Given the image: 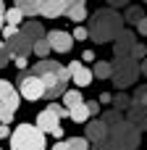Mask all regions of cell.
Listing matches in <instances>:
<instances>
[{
    "mask_svg": "<svg viewBox=\"0 0 147 150\" xmlns=\"http://www.w3.org/2000/svg\"><path fill=\"white\" fill-rule=\"evenodd\" d=\"M5 45H8V50H11V55H29L32 53V47H34V42L18 29L16 34H11L8 40H5Z\"/></svg>",
    "mask_w": 147,
    "mask_h": 150,
    "instance_id": "12",
    "label": "cell"
},
{
    "mask_svg": "<svg viewBox=\"0 0 147 150\" xmlns=\"http://www.w3.org/2000/svg\"><path fill=\"white\" fill-rule=\"evenodd\" d=\"M66 5V16L76 24H82L87 18V0H63Z\"/></svg>",
    "mask_w": 147,
    "mask_h": 150,
    "instance_id": "15",
    "label": "cell"
},
{
    "mask_svg": "<svg viewBox=\"0 0 147 150\" xmlns=\"http://www.w3.org/2000/svg\"><path fill=\"white\" fill-rule=\"evenodd\" d=\"M87 37H89V32H87V26H82V24H79V26L74 29V40H87Z\"/></svg>",
    "mask_w": 147,
    "mask_h": 150,
    "instance_id": "32",
    "label": "cell"
},
{
    "mask_svg": "<svg viewBox=\"0 0 147 150\" xmlns=\"http://www.w3.org/2000/svg\"><path fill=\"white\" fill-rule=\"evenodd\" d=\"M8 140L11 150H45V132L37 124H18Z\"/></svg>",
    "mask_w": 147,
    "mask_h": 150,
    "instance_id": "3",
    "label": "cell"
},
{
    "mask_svg": "<svg viewBox=\"0 0 147 150\" xmlns=\"http://www.w3.org/2000/svg\"><path fill=\"white\" fill-rule=\"evenodd\" d=\"M0 150H3V148H0Z\"/></svg>",
    "mask_w": 147,
    "mask_h": 150,
    "instance_id": "44",
    "label": "cell"
},
{
    "mask_svg": "<svg viewBox=\"0 0 147 150\" xmlns=\"http://www.w3.org/2000/svg\"><path fill=\"white\" fill-rule=\"evenodd\" d=\"M134 100H139L142 105H147V84H139L137 92H134Z\"/></svg>",
    "mask_w": 147,
    "mask_h": 150,
    "instance_id": "31",
    "label": "cell"
},
{
    "mask_svg": "<svg viewBox=\"0 0 147 150\" xmlns=\"http://www.w3.org/2000/svg\"><path fill=\"white\" fill-rule=\"evenodd\" d=\"M89 150H118L110 140H100V142H92V148Z\"/></svg>",
    "mask_w": 147,
    "mask_h": 150,
    "instance_id": "30",
    "label": "cell"
},
{
    "mask_svg": "<svg viewBox=\"0 0 147 150\" xmlns=\"http://www.w3.org/2000/svg\"><path fill=\"white\" fill-rule=\"evenodd\" d=\"M66 13V5L63 0H37V16H45V18H58Z\"/></svg>",
    "mask_w": 147,
    "mask_h": 150,
    "instance_id": "14",
    "label": "cell"
},
{
    "mask_svg": "<svg viewBox=\"0 0 147 150\" xmlns=\"http://www.w3.org/2000/svg\"><path fill=\"white\" fill-rule=\"evenodd\" d=\"M37 127L45 132V134H53V137H63V127H60V119L50 111V108H45V111H39L37 113Z\"/></svg>",
    "mask_w": 147,
    "mask_h": 150,
    "instance_id": "9",
    "label": "cell"
},
{
    "mask_svg": "<svg viewBox=\"0 0 147 150\" xmlns=\"http://www.w3.org/2000/svg\"><path fill=\"white\" fill-rule=\"evenodd\" d=\"M66 145H68V150H87L89 140L87 137H71V140H66Z\"/></svg>",
    "mask_w": 147,
    "mask_h": 150,
    "instance_id": "25",
    "label": "cell"
},
{
    "mask_svg": "<svg viewBox=\"0 0 147 150\" xmlns=\"http://www.w3.org/2000/svg\"><path fill=\"white\" fill-rule=\"evenodd\" d=\"M32 53H37V58H47V53H50V42L42 37V40H37L34 42V47H32Z\"/></svg>",
    "mask_w": 147,
    "mask_h": 150,
    "instance_id": "24",
    "label": "cell"
},
{
    "mask_svg": "<svg viewBox=\"0 0 147 150\" xmlns=\"http://www.w3.org/2000/svg\"><path fill=\"white\" fill-rule=\"evenodd\" d=\"M100 103H113V95H108V92H103V95H100Z\"/></svg>",
    "mask_w": 147,
    "mask_h": 150,
    "instance_id": "41",
    "label": "cell"
},
{
    "mask_svg": "<svg viewBox=\"0 0 147 150\" xmlns=\"http://www.w3.org/2000/svg\"><path fill=\"white\" fill-rule=\"evenodd\" d=\"M126 3H129V0H108V5H110V8H124Z\"/></svg>",
    "mask_w": 147,
    "mask_h": 150,
    "instance_id": "38",
    "label": "cell"
},
{
    "mask_svg": "<svg viewBox=\"0 0 147 150\" xmlns=\"http://www.w3.org/2000/svg\"><path fill=\"white\" fill-rule=\"evenodd\" d=\"M137 29H139V34H142V37H147V16H142V18L137 21Z\"/></svg>",
    "mask_w": 147,
    "mask_h": 150,
    "instance_id": "36",
    "label": "cell"
},
{
    "mask_svg": "<svg viewBox=\"0 0 147 150\" xmlns=\"http://www.w3.org/2000/svg\"><path fill=\"white\" fill-rule=\"evenodd\" d=\"M89 40L97 42V45H105V42H113L121 32H124V16L116 13V8H100L89 16Z\"/></svg>",
    "mask_w": 147,
    "mask_h": 150,
    "instance_id": "2",
    "label": "cell"
},
{
    "mask_svg": "<svg viewBox=\"0 0 147 150\" xmlns=\"http://www.w3.org/2000/svg\"><path fill=\"white\" fill-rule=\"evenodd\" d=\"M129 103H132V98H129V95H124V92H118V95L113 98V108H116V111H126V108H129Z\"/></svg>",
    "mask_w": 147,
    "mask_h": 150,
    "instance_id": "26",
    "label": "cell"
},
{
    "mask_svg": "<svg viewBox=\"0 0 147 150\" xmlns=\"http://www.w3.org/2000/svg\"><path fill=\"white\" fill-rule=\"evenodd\" d=\"M16 108H18V90L8 79H0V124H11Z\"/></svg>",
    "mask_w": 147,
    "mask_h": 150,
    "instance_id": "6",
    "label": "cell"
},
{
    "mask_svg": "<svg viewBox=\"0 0 147 150\" xmlns=\"http://www.w3.org/2000/svg\"><path fill=\"white\" fill-rule=\"evenodd\" d=\"M5 26V5H3V0H0V29Z\"/></svg>",
    "mask_w": 147,
    "mask_h": 150,
    "instance_id": "40",
    "label": "cell"
},
{
    "mask_svg": "<svg viewBox=\"0 0 147 150\" xmlns=\"http://www.w3.org/2000/svg\"><path fill=\"white\" fill-rule=\"evenodd\" d=\"M97 79H110V74H113V63L110 61H100V63H95V71H92Z\"/></svg>",
    "mask_w": 147,
    "mask_h": 150,
    "instance_id": "19",
    "label": "cell"
},
{
    "mask_svg": "<svg viewBox=\"0 0 147 150\" xmlns=\"http://www.w3.org/2000/svg\"><path fill=\"white\" fill-rule=\"evenodd\" d=\"M8 63H11V50L5 42H0V69H5Z\"/></svg>",
    "mask_w": 147,
    "mask_h": 150,
    "instance_id": "28",
    "label": "cell"
},
{
    "mask_svg": "<svg viewBox=\"0 0 147 150\" xmlns=\"http://www.w3.org/2000/svg\"><path fill=\"white\" fill-rule=\"evenodd\" d=\"M21 32L32 40V42H37V40H42L45 37V29H42V21H26L24 26H21Z\"/></svg>",
    "mask_w": 147,
    "mask_h": 150,
    "instance_id": "17",
    "label": "cell"
},
{
    "mask_svg": "<svg viewBox=\"0 0 147 150\" xmlns=\"http://www.w3.org/2000/svg\"><path fill=\"white\" fill-rule=\"evenodd\" d=\"M24 21V11L21 8H11V11H5V24H21Z\"/></svg>",
    "mask_w": 147,
    "mask_h": 150,
    "instance_id": "23",
    "label": "cell"
},
{
    "mask_svg": "<svg viewBox=\"0 0 147 150\" xmlns=\"http://www.w3.org/2000/svg\"><path fill=\"white\" fill-rule=\"evenodd\" d=\"M121 119H124V116H121V111H116V108H113V111H105V116H103V121H105L108 127H113V124H118Z\"/></svg>",
    "mask_w": 147,
    "mask_h": 150,
    "instance_id": "27",
    "label": "cell"
},
{
    "mask_svg": "<svg viewBox=\"0 0 147 150\" xmlns=\"http://www.w3.org/2000/svg\"><path fill=\"white\" fill-rule=\"evenodd\" d=\"M108 140H110L118 150H137L139 142H142V132H139L134 124H129L126 119H121L118 124L108 127Z\"/></svg>",
    "mask_w": 147,
    "mask_h": 150,
    "instance_id": "5",
    "label": "cell"
},
{
    "mask_svg": "<svg viewBox=\"0 0 147 150\" xmlns=\"http://www.w3.org/2000/svg\"><path fill=\"white\" fill-rule=\"evenodd\" d=\"M47 108H50L58 119H66V116H68V108H66V105H60V103H50Z\"/></svg>",
    "mask_w": 147,
    "mask_h": 150,
    "instance_id": "29",
    "label": "cell"
},
{
    "mask_svg": "<svg viewBox=\"0 0 147 150\" xmlns=\"http://www.w3.org/2000/svg\"><path fill=\"white\" fill-rule=\"evenodd\" d=\"M139 71H142V74H145V76H147V53H145V61L139 63Z\"/></svg>",
    "mask_w": 147,
    "mask_h": 150,
    "instance_id": "43",
    "label": "cell"
},
{
    "mask_svg": "<svg viewBox=\"0 0 147 150\" xmlns=\"http://www.w3.org/2000/svg\"><path fill=\"white\" fill-rule=\"evenodd\" d=\"M53 150H68V145H66V142L60 140V142H55V145H53Z\"/></svg>",
    "mask_w": 147,
    "mask_h": 150,
    "instance_id": "42",
    "label": "cell"
},
{
    "mask_svg": "<svg viewBox=\"0 0 147 150\" xmlns=\"http://www.w3.org/2000/svg\"><path fill=\"white\" fill-rule=\"evenodd\" d=\"M87 140H89V142L108 140V124H105L103 119H92V121H87Z\"/></svg>",
    "mask_w": 147,
    "mask_h": 150,
    "instance_id": "16",
    "label": "cell"
},
{
    "mask_svg": "<svg viewBox=\"0 0 147 150\" xmlns=\"http://www.w3.org/2000/svg\"><path fill=\"white\" fill-rule=\"evenodd\" d=\"M5 137H11V129L5 124H0V140H5Z\"/></svg>",
    "mask_w": 147,
    "mask_h": 150,
    "instance_id": "39",
    "label": "cell"
},
{
    "mask_svg": "<svg viewBox=\"0 0 147 150\" xmlns=\"http://www.w3.org/2000/svg\"><path fill=\"white\" fill-rule=\"evenodd\" d=\"M68 74H71V82L79 84V87H89L92 79H95V74L84 66V61H74V63H68Z\"/></svg>",
    "mask_w": 147,
    "mask_h": 150,
    "instance_id": "13",
    "label": "cell"
},
{
    "mask_svg": "<svg viewBox=\"0 0 147 150\" xmlns=\"http://www.w3.org/2000/svg\"><path fill=\"white\" fill-rule=\"evenodd\" d=\"M113 53L116 55H129V58H145L147 47L142 42H137V34L134 32H129V29H124L116 40H113Z\"/></svg>",
    "mask_w": 147,
    "mask_h": 150,
    "instance_id": "7",
    "label": "cell"
},
{
    "mask_svg": "<svg viewBox=\"0 0 147 150\" xmlns=\"http://www.w3.org/2000/svg\"><path fill=\"white\" fill-rule=\"evenodd\" d=\"M76 103H82V92L79 90H66L63 92V105L66 108H74Z\"/></svg>",
    "mask_w": 147,
    "mask_h": 150,
    "instance_id": "20",
    "label": "cell"
},
{
    "mask_svg": "<svg viewBox=\"0 0 147 150\" xmlns=\"http://www.w3.org/2000/svg\"><path fill=\"white\" fill-rule=\"evenodd\" d=\"M18 95L21 98H26V100H39L42 95H45V84H42V79L34 74V71H18Z\"/></svg>",
    "mask_w": 147,
    "mask_h": 150,
    "instance_id": "8",
    "label": "cell"
},
{
    "mask_svg": "<svg viewBox=\"0 0 147 150\" xmlns=\"http://www.w3.org/2000/svg\"><path fill=\"white\" fill-rule=\"evenodd\" d=\"M82 61H84V63H92V61H95V53H92V50H84V53H82Z\"/></svg>",
    "mask_w": 147,
    "mask_h": 150,
    "instance_id": "37",
    "label": "cell"
},
{
    "mask_svg": "<svg viewBox=\"0 0 147 150\" xmlns=\"http://www.w3.org/2000/svg\"><path fill=\"white\" fill-rule=\"evenodd\" d=\"M0 32H3V37H5V40H8V37H11V34H16V32H18V26H16V24H5V26H3V29H0Z\"/></svg>",
    "mask_w": 147,
    "mask_h": 150,
    "instance_id": "33",
    "label": "cell"
},
{
    "mask_svg": "<svg viewBox=\"0 0 147 150\" xmlns=\"http://www.w3.org/2000/svg\"><path fill=\"white\" fill-rule=\"evenodd\" d=\"M113 74H110V79H113V84L118 87V90H126V87H132V84H137V79H139V61L137 58H129V55H116L113 61Z\"/></svg>",
    "mask_w": 147,
    "mask_h": 150,
    "instance_id": "4",
    "label": "cell"
},
{
    "mask_svg": "<svg viewBox=\"0 0 147 150\" xmlns=\"http://www.w3.org/2000/svg\"><path fill=\"white\" fill-rule=\"evenodd\" d=\"M13 58H16V61H13V63H16V66H18V71H24V69H26V66H29V61H26V55H13Z\"/></svg>",
    "mask_w": 147,
    "mask_h": 150,
    "instance_id": "35",
    "label": "cell"
},
{
    "mask_svg": "<svg viewBox=\"0 0 147 150\" xmlns=\"http://www.w3.org/2000/svg\"><path fill=\"white\" fill-rule=\"evenodd\" d=\"M32 71L42 79V84H45V98H50V100L60 98V95L66 92V84L71 82L68 66H63V63H58V61H50V58H39V61L32 66Z\"/></svg>",
    "mask_w": 147,
    "mask_h": 150,
    "instance_id": "1",
    "label": "cell"
},
{
    "mask_svg": "<svg viewBox=\"0 0 147 150\" xmlns=\"http://www.w3.org/2000/svg\"><path fill=\"white\" fill-rule=\"evenodd\" d=\"M142 16H145V13H142V8H139V5H129V8H126V16H124V21H126V24H137Z\"/></svg>",
    "mask_w": 147,
    "mask_h": 150,
    "instance_id": "21",
    "label": "cell"
},
{
    "mask_svg": "<svg viewBox=\"0 0 147 150\" xmlns=\"http://www.w3.org/2000/svg\"><path fill=\"white\" fill-rule=\"evenodd\" d=\"M87 108H89V116H97L100 113V100H87Z\"/></svg>",
    "mask_w": 147,
    "mask_h": 150,
    "instance_id": "34",
    "label": "cell"
},
{
    "mask_svg": "<svg viewBox=\"0 0 147 150\" xmlns=\"http://www.w3.org/2000/svg\"><path fill=\"white\" fill-rule=\"evenodd\" d=\"M126 121L134 124L139 132H147V105H142L139 100L132 98V103H129V108H126Z\"/></svg>",
    "mask_w": 147,
    "mask_h": 150,
    "instance_id": "11",
    "label": "cell"
},
{
    "mask_svg": "<svg viewBox=\"0 0 147 150\" xmlns=\"http://www.w3.org/2000/svg\"><path fill=\"white\" fill-rule=\"evenodd\" d=\"M45 40L50 42V50H55V53H71V47H74V34H68V32H63V29L47 32Z\"/></svg>",
    "mask_w": 147,
    "mask_h": 150,
    "instance_id": "10",
    "label": "cell"
},
{
    "mask_svg": "<svg viewBox=\"0 0 147 150\" xmlns=\"http://www.w3.org/2000/svg\"><path fill=\"white\" fill-rule=\"evenodd\" d=\"M68 116H71L76 124H84V121H89V108H87V103L82 100V103H76L74 108H68Z\"/></svg>",
    "mask_w": 147,
    "mask_h": 150,
    "instance_id": "18",
    "label": "cell"
},
{
    "mask_svg": "<svg viewBox=\"0 0 147 150\" xmlns=\"http://www.w3.org/2000/svg\"><path fill=\"white\" fill-rule=\"evenodd\" d=\"M16 8H21L24 16H37V0H16Z\"/></svg>",
    "mask_w": 147,
    "mask_h": 150,
    "instance_id": "22",
    "label": "cell"
}]
</instances>
